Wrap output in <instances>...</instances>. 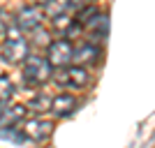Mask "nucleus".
Here are the masks:
<instances>
[{"instance_id":"12","label":"nucleus","mask_w":155,"mask_h":148,"mask_svg":"<svg viewBox=\"0 0 155 148\" xmlns=\"http://www.w3.org/2000/svg\"><path fill=\"white\" fill-rule=\"evenodd\" d=\"M0 136H2L5 141H14V143H23V141H26V134H23V130H16V127L0 130Z\"/></svg>"},{"instance_id":"10","label":"nucleus","mask_w":155,"mask_h":148,"mask_svg":"<svg viewBox=\"0 0 155 148\" xmlns=\"http://www.w3.org/2000/svg\"><path fill=\"white\" fill-rule=\"evenodd\" d=\"M23 116H26V107L23 104H14L12 109L5 113V118L0 120V125H2V130H7V127H14L19 120H23Z\"/></svg>"},{"instance_id":"16","label":"nucleus","mask_w":155,"mask_h":148,"mask_svg":"<svg viewBox=\"0 0 155 148\" xmlns=\"http://www.w3.org/2000/svg\"><path fill=\"white\" fill-rule=\"evenodd\" d=\"M9 111V102H0V120L5 118V113Z\"/></svg>"},{"instance_id":"8","label":"nucleus","mask_w":155,"mask_h":148,"mask_svg":"<svg viewBox=\"0 0 155 148\" xmlns=\"http://www.w3.org/2000/svg\"><path fill=\"white\" fill-rule=\"evenodd\" d=\"M84 28H86V32H88L95 42H100V39H104L107 32H109V19H107L104 14H97V16H93Z\"/></svg>"},{"instance_id":"1","label":"nucleus","mask_w":155,"mask_h":148,"mask_svg":"<svg viewBox=\"0 0 155 148\" xmlns=\"http://www.w3.org/2000/svg\"><path fill=\"white\" fill-rule=\"evenodd\" d=\"M0 56L9 65H16L28 58V42L16 23H9V28H7V37H5L2 49H0Z\"/></svg>"},{"instance_id":"9","label":"nucleus","mask_w":155,"mask_h":148,"mask_svg":"<svg viewBox=\"0 0 155 148\" xmlns=\"http://www.w3.org/2000/svg\"><path fill=\"white\" fill-rule=\"evenodd\" d=\"M97 58H100V49L93 42H84L79 49H74V60L77 63H95Z\"/></svg>"},{"instance_id":"2","label":"nucleus","mask_w":155,"mask_h":148,"mask_svg":"<svg viewBox=\"0 0 155 148\" xmlns=\"http://www.w3.org/2000/svg\"><path fill=\"white\" fill-rule=\"evenodd\" d=\"M51 79V65L42 56H30L23 65V81L28 86H42Z\"/></svg>"},{"instance_id":"13","label":"nucleus","mask_w":155,"mask_h":148,"mask_svg":"<svg viewBox=\"0 0 155 148\" xmlns=\"http://www.w3.org/2000/svg\"><path fill=\"white\" fill-rule=\"evenodd\" d=\"M14 95V84L9 81V77L0 74V102H9Z\"/></svg>"},{"instance_id":"6","label":"nucleus","mask_w":155,"mask_h":148,"mask_svg":"<svg viewBox=\"0 0 155 148\" xmlns=\"http://www.w3.org/2000/svg\"><path fill=\"white\" fill-rule=\"evenodd\" d=\"M56 81L67 88H84L88 84V72L84 67H65V70H60Z\"/></svg>"},{"instance_id":"7","label":"nucleus","mask_w":155,"mask_h":148,"mask_svg":"<svg viewBox=\"0 0 155 148\" xmlns=\"http://www.w3.org/2000/svg\"><path fill=\"white\" fill-rule=\"evenodd\" d=\"M77 97L70 95V93H60V95H53L51 100V113L56 116H70L72 111L77 109Z\"/></svg>"},{"instance_id":"3","label":"nucleus","mask_w":155,"mask_h":148,"mask_svg":"<svg viewBox=\"0 0 155 148\" xmlns=\"http://www.w3.org/2000/svg\"><path fill=\"white\" fill-rule=\"evenodd\" d=\"M42 21H44V12H42V7L39 5H26L21 7L19 14H16V26H19V30H28V32H35L42 28Z\"/></svg>"},{"instance_id":"15","label":"nucleus","mask_w":155,"mask_h":148,"mask_svg":"<svg viewBox=\"0 0 155 148\" xmlns=\"http://www.w3.org/2000/svg\"><path fill=\"white\" fill-rule=\"evenodd\" d=\"M7 28H9V23H7V16H5V12L0 9V35H2Z\"/></svg>"},{"instance_id":"4","label":"nucleus","mask_w":155,"mask_h":148,"mask_svg":"<svg viewBox=\"0 0 155 148\" xmlns=\"http://www.w3.org/2000/svg\"><path fill=\"white\" fill-rule=\"evenodd\" d=\"M46 60L51 67H60L65 70V65L74 60V46L67 42V39H56L49 44V53H46Z\"/></svg>"},{"instance_id":"14","label":"nucleus","mask_w":155,"mask_h":148,"mask_svg":"<svg viewBox=\"0 0 155 148\" xmlns=\"http://www.w3.org/2000/svg\"><path fill=\"white\" fill-rule=\"evenodd\" d=\"M51 100H53V97L39 95V97H35V100L28 104V109H35V111H51Z\"/></svg>"},{"instance_id":"5","label":"nucleus","mask_w":155,"mask_h":148,"mask_svg":"<svg viewBox=\"0 0 155 148\" xmlns=\"http://www.w3.org/2000/svg\"><path fill=\"white\" fill-rule=\"evenodd\" d=\"M51 132H53V123L46 118H30L23 125L26 139H32V141H44V139H49Z\"/></svg>"},{"instance_id":"11","label":"nucleus","mask_w":155,"mask_h":148,"mask_svg":"<svg viewBox=\"0 0 155 148\" xmlns=\"http://www.w3.org/2000/svg\"><path fill=\"white\" fill-rule=\"evenodd\" d=\"M53 28L58 32H74L77 30V21H72L70 14H60V16L53 19Z\"/></svg>"}]
</instances>
